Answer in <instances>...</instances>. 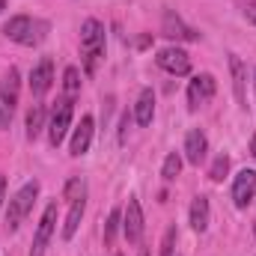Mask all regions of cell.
<instances>
[{
    "mask_svg": "<svg viewBox=\"0 0 256 256\" xmlns=\"http://www.w3.org/2000/svg\"><path fill=\"white\" fill-rule=\"evenodd\" d=\"M80 48H84V68H86V74H92L98 60H102V54H104V27H102V21H96V18L84 21Z\"/></svg>",
    "mask_w": 256,
    "mask_h": 256,
    "instance_id": "6da1fadb",
    "label": "cell"
},
{
    "mask_svg": "<svg viewBox=\"0 0 256 256\" xmlns=\"http://www.w3.org/2000/svg\"><path fill=\"white\" fill-rule=\"evenodd\" d=\"M45 30H48V24L45 21H33L30 15H15L3 27L6 39H12L18 45H39L45 39Z\"/></svg>",
    "mask_w": 256,
    "mask_h": 256,
    "instance_id": "7a4b0ae2",
    "label": "cell"
},
{
    "mask_svg": "<svg viewBox=\"0 0 256 256\" xmlns=\"http://www.w3.org/2000/svg\"><path fill=\"white\" fill-rule=\"evenodd\" d=\"M36 196H39V182H27L21 191L9 200V206H6V226H9L12 232H15V230L21 226V220L30 214Z\"/></svg>",
    "mask_w": 256,
    "mask_h": 256,
    "instance_id": "3957f363",
    "label": "cell"
},
{
    "mask_svg": "<svg viewBox=\"0 0 256 256\" xmlns=\"http://www.w3.org/2000/svg\"><path fill=\"white\" fill-rule=\"evenodd\" d=\"M18 92H21V74L18 68H9L0 80V128H9L15 108H18Z\"/></svg>",
    "mask_w": 256,
    "mask_h": 256,
    "instance_id": "277c9868",
    "label": "cell"
},
{
    "mask_svg": "<svg viewBox=\"0 0 256 256\" xmlns=\"http://www.w3.org/2000/svg\"><path fill=\"white\" fill-rule=\"evenodd\" d=\"M68 128H72V98H63V102H57V108L51 114V122H48V140H51V146L63 143Z\"/></svg>",
    "mask_w": 256,
    "mask_h": 256,
    "instance_id": "5b68a950",
    "label": "cell"
},
{
    "mask_svg": "<svg viewBox=\"0 0 256 256\" xmlns=\"http://www.w3.org/2000/svg\"><path fill=\"white\" fill-rule=\"evenodd\" d=\"M214 90H218V84H214L212 74H196L191 84H188V108H191V110L206 108V104L214 98Z\"/></svg>",
    "mask_w": 256,
    "mask_h": 256,
    "instance_id": "8992f818",
    "label": "cell"
},
{
    "mask_svg": "<svg viewBox=\"0 0 256 256\" xmlns=\"http://www.w3.org/2000/svg\"><path fill=\"white\" fill-rule=\"evenodd\" d=\"M155 63H158V68H164V72H170L176 78H182V74L191 72V57L182 48H164V51H158Z\"/></svg>",
    "mask_w": 256,
    "mask_h": 256,
    "instance_id": "52a82bcc",
    "label": "cell"
},
{
    "mask_svg": "<svg viewBox=\"0 0 256 256\" xmlns=\"http://www.w3.org/2000/svg\"><path fill=\"white\" fill-rule=\"evenodd\" d=\"M54 226H57V202H48V208H45V214H42V220H39V230H36L30 256L45 254V248H48V242H51V236H54Z\"/></svg>",
    "mask_w": 256,
    "mask_h": 256,
    "instance_id": "ba28073f",
    "label": "cell"
},
{
    "mask_svg": "<svg viewBox=\"0 0 256 256\" xmlns=\"http://www.w3.org/2000/svg\"><path fill=\"white\" fill-rule=\"evenodd\" d=\"M122 230H126V238L131 244H137L143 238V208H140L137 196L128 200L126 212H122Z\"/></svg>",
    "mask_w": 256,
    "mask_h": 256,
    "instance_id": "9c48e42d",
    "label": "cell"
},
{
    "mask_svg": "<svg viewBox=\"0 0 256 256\" xmlns=\"http://www.w3.org/2000/svg\"><path fill=\"white\" fill-rule=\"evenodd\" d=\"M256 194V170H242L232 182V202L236 208H248V202Z\"/></svg>",
    "mask_w": 256,
    "mask_h": 256,
    "instance_id": "30bf717a",
    "label": "cell"
},
{
    "mask_svg": "<svg viewBox=\"0 0 256 256\" xmlns=\"http://www.w3.org/2000/svg\"><path fill=\"white\" fill-rule=\"evenodd\" d=\"M51 84H54V63H51V57H42L30 72V92L33 96H45L51 90Z\"/></svg>",
    "mask_w": 256,
    "mask_h": 256,
    "instance_id": "8fae6325",
    "label": "cell"
},
{
    "mask_svg": "<svg viewBox=\"0 0 256 256\" xmlns=\"http://www.w3.org/2000/svg\"><path fill=\"white\" fill-rule=\"evenodd\" d=\"M230 72H232V92H236L238 104L248 108V66L242 63V57L230 54Z\"/></svg>",
    "mask_w": 256,
    "mask_h": 256,
    "instance_id": "7c38bea8",
    "label": "cell"
},
{
    "mask_svg": "<svg viewBox=\"0 0 256 256\" xmlns=\"http://www.w3.org/2000/svg\"><path fill=\"white\" fill-rule=\"evenodd\" d=\"M90 143H92V116H84L80 126L72 131V143H68V152L78 158V155H86L90 152Z\"/></svg>",
    "mask_w": 256,
    "mask_h": 256,
    "instance_id": "4fadbf2b",
    "label": "cell"
},
{
    "mask_svg": "<svg viewBox=\"0 0 256 256\" xmlns=\"http://www.w3.org/2000/svg\"><path fill=\"white\" fill-rule=\"evenodd\" d=\"M164 36H170V39H185V42H196L200 39V33L188 27V24H182V18L176 15V12H167L164 15Z\"/></svg>",
    "mask_w": 256,
    "mask_h": 256,
    "instance_id": "5bb4252c",
    "label": "cell"
},
{
    "mask_svg": "<svg viewBox=\"0 0 256 256\" xmlns=\"http://www.w3.org/2000/svg\"><path fill=\"white\" fill-rule=\"evenodd\" d=\"M206 152H208V140H206V134H202L200 128L188 131V137H185V158L200 167V161L206 158Z\"/></svg>",
    "mask_w": 256,
    "mask_h": 256,
    "instance_id": "9a60e30c",
    "label": "cell"
},
{
    "mask_svg": "<svg viewBox=\"0 0 256 256\" xmlns=\"http://www.w3.org/2000/svg\"><path fill=\"white\" fill-rule=\"evenodd\" d=\"M155 116V92L152 90H140L137 104H134V122L137 126H149Z\"/></svg>",
    "mask_w": 256,
    "mask_h": 256,
    "instance_id": "2e32d148",
    "label": "cell"
},
{
    "mask_svg": "<svg viewBox=\"0 0 256 256\" xmlns=\"http://www.w3.org/2000/svg\"><path fill=\"white\" fill-rule=\"evenodd\" d=\"M208 218H212L208 200H206V196H194V202H191V226L196 230V232H206V230H208Z\"/></svg>",
    "mask_w": 256,
    "mask_h": 256,
    "instance_id": "e0dca14e",
    "label": "cell"
},
{
    "mask_svg": "<svg viewBox=\"0 0 256 256\" xmlns=\"http://www.w3.org/2000/svg\"><path fill=\"white\" fill-rule=\"evenodd\" d=\"M84 208H86V200L72 202V208H68V214H66V224H63V238L66 242L74 238V232H78V226H80V218H84Z\"/></svg>",
    "mask_w": 256,
    "mask_h": 256,
    "instance_id": "ac0fdd59",
    "label": "cell"
},
{
    "mask_svg": "<svg viewBox=\"0 0 256 256\" xmlns=\"http://www.w3.org/2000/svg\"><path fill=\"white\" fill-rule=\"evenodd\" d=\"M45 128V104H33L30 114H27V137L36 140Z\"/></svg>",
    "mask_w": 256,
    "mask_h": 256,
    "instance_id": "d6986e66",
    "label": "cell"
},
{
    "mask_svg": "<svg viewBox=\"0 0 256 256\" xmlns=\"http://www.w3.org/2000/svg\"><path fill=\"white\" fill-rule=\"evenodd\" d=\"M63 196L68 200V202L84 200V196H86V185H84V179H80V176H72V179L66 182V188H63Z\"/></svg>",
    "mask_w": 256,
    "mask_h": 256,
    "instance_id": "ffe728a7",
    "label": "cell"
},
{
    "mask_svg": "<svg viewBox=\"0 0 256 256\" xmlns=\"http://www.w3.org/2000/svg\"><path fill=\"white\" fill-rule=\"evenodd\" d=\"M120 226H122V212L114 208V212L108 214V224H104V244H114V242H116Z\"/></svg>",
    "mask_w": 256,
    "mask_h": 256,
    "instance_id": "44dd1931",
    "label": "cell"
},
{
    "mask_svg": "<svg viewBox=\"0 0 256 256\" xmlns=\"http://www.w3.org/2000/svg\"><path fill=\"white\" fill-rule=\"evenodd\" d=\"M63 90H66V98H74V96H78V90H80V72H78L74 66H68V68H66Z\"/></svg>",
    "mask_w": 256,
    "mask_h": 256,
    "instance_id": "7402d4cb",
    "label": "cell"
},
{
    "mask_svg": "<svg viewBox=\"0 0 256 256\" xmlns=\"http://www.w3.org/2000/svg\"><path fill=\"white\" fill-rule=\"evenodd\" d=\"M179 170H182V155H179V152H170V155L164 158V167H161V176H164L167 182H173V179L179 176Z\"/></svg>",
    "mask_w": 256,
    "mask_h": 256,
    "instance_id": "603a6c76",
    "label": "cell"
},
{
    "mask_svg": "<svg viewBox=\"0 0 256 256\" xmlns=\"http://www.w3.org/2000/svg\"><path fill=\"white\" fill-rule=\"evenodd\" d=\"M230 173V158L226 155H218L214 161H212V170H208V179L212 182H224V176Z\"/></svg>",
    "mask_w": 256,
    "mask_h": 256,
    "instance_id": "cb8c5ba5",
    "label": "cell"
},
{
    "mask_svg": "<svg viewBox=\"0 0 256 256\" xmlns=\"http://www.w3.org/2000/svg\"><path fill=\"white\" fill-rule=\"evenodd\" d=\"M176 238H179L176 226H167V232H164V238H161V256H173V250H176Z\"/></svg>",
    "mask_w": 256,
    "mask_h": 256,
    "instance_id": "d4e9b609",
    "label": "cell"
},
{
    "mask_svg": "<svg viewBox=\"0 0 256 256\" xmlns=\"http://www.w3.org/2000/svg\"><path fill=\"white\" fill-rule=\"evenodd\" d=\"M244 15H248L250 24H256V3H248V6H244Z\"/></svg>",
    "mask_w": 256,
    "mask_h": 256,
    "instance_id": "484cf974",
    "label": "cell"
},
{
    "mask_svg": "<svg viewBox=\"0 0 256 256\" xmlns=\"http://www.w3.org/2000/svg\"><path fill=\"white\" fill-rule=\"evenodd\" d=\"M3 191H6V179L0 176V202H3Z\"/></svg>",
    "mask_w": 256,
    "mask_h": 256,
    "instance_id": "4316f807",
    "label": "cell"
},
{
    "mask_svg": "<svg viewBox=\"0 0 256 256\" xmlns=\"http://www.w3.org/2000/svg\"><path fill=\"white\" fill-rule=\"evenodd\" d=\"M250 155H254V158H256V137H254V140H250Z\"/></svg>",
    "mask_w": 256,
    "mask_h": 256,
    "instance_id": "83f0119b",
    "label": "cell"
},
{
    "mask_svg": "<svg viewBox=\"0 0 256 256\" xmlns=\"http://www.w3.org/2000/svg\"><path fill=\"white\" fill-rule=\"evenodd\" d=\"M3 9H6V0H0V12H3Z\"/></svg>",
    "mask_w": 256,
    "mask_h": 256,
    "instance_id": "f1b7e54d",
    "label": "cell"
},
{
    "mask_svg": "<svg viewBox=\"0 0 256 256\" xmlns=\"http://www.w3.org/2000/svg\"><path fill=\"white\" fill-rule=\"evenodd\" d=\"M116 256H120V254H116Z\"/></svg>",
    "mask_w": 256,
    "mask_h": 256,
    "instance_id": "f546056e",
    "label": "cell"
}]
</instances>
